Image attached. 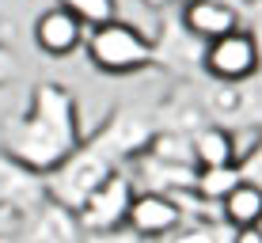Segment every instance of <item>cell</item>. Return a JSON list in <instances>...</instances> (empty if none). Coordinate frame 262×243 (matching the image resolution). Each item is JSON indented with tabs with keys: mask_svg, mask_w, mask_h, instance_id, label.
Instances as JSON below:
<instances>
[{
	"mask_svg": "<svg viewBox=\"0 0 262 243\" xmlns=\"http://www.w3.org/2000/svg\"><path fill=\"white\" fill-rule=\"evenodd\" d=\"M84 145L80 125V103L61 80H42L31 87V99L19 114H8L0 125V148L15 156L23 167L50 175L61 160Z\"/></svg>",
	"mask_w": 262,
	"mask_h": 243,
	"instance_id": "6da1fadb",
	"label": "cell"
},
{
	"mask_svg": "<svg viewBox=\"0 0 262 243\" xmlns=\"http://www.w3.org/2000/svg\"><path fill=\"white\" fill-rule=\"evenodd\" d=\"M88 61L106 76H129L156 65V38L144 34L129 19H111L103 27H92L84 42Z\"/></svg>",
	"mask_w": 262,
	"mask_h": 243,
	"instance_id": "7a4b0ae2",
	"label": "cell"
},
{
	"mask_svg": "<svg viewBox=\"0 0 262 243\" xmlns=\"http://www.w3.org/2000/svg\"><path fill=\"white\" fill-rule=\"evenodd\" d=\"M114 171H118V164H114L92 137H84V145L72 152L69 160H61V164L46 175V197L76 213Z\"/></svg>",
	"mask_w": 262,
	"mask_h": 243,
	"instance_id": "3957f363",
	"label": "cell"
},
{
	"mask_svg": "<svg viewBox=\"0 0 262 243\" xmlns=\"http://www.w3.org/2000/svg\"><path fill=\"white\" fill-rule=\"evenodd\" d=\"M258 65H262V50L247 27L202 46V73L213 84H247L258 73Z\"/></svg>",
	"mask_w": 262,
	"mask_h": 243,
	"instance_id": "277c9868",
	"label": "cell"
},
{
	"mask_svg": "<svg viewBox=\"0 0 262 243\" xmlns=\"http://www.w3.org/2000/svg\"><path fill=\"white\" fill-rule=\"evenodd\" d=\"M133 197H137V186H133L129 171L118 167V171H114V175L106 179V183L76 209L80 232H84V236H103V232L125 228V217H129Z\"/></svg>",
	"mask_w": 262,
	"mask_h": 243,
	"instance_id": "5b68a950",
	"label": "cell"
},
{
	"mask_svg": "<svg viewBox=\"0 0 262 243\" xmlns=\"http://www.w3.org/2000/svg\"><path fill=\"white\" fill-rule=\"evenodd\" d=\"M4 243H84V232H80L76 213L46 197L38 209L15 217Z\"/></svg>",
	"mask_w": 262,
	"mask_h": 243,
	"instance_id": "8992f818",
	"label": "cell"
},
{
	"mask_svg": "<svg viewBox=\"0 0 262 243\" xmlns=\"http://www.w3.org/2000/svg\"><path fill=\"white\" fill-rule=\"evenodd\" d=\"M183 202L175 194H156V190H137L129 205V217H125V228L133 232L141 243H156L167 239L183 228Z\"/></svg>",
	"mask_w": 262,
	"mask_h": 243,
	"instance_id": "52a82bcc",
	"label": "cell"
},
{
	"mask_svg": "<svg viewBox=\"0 0 262 243\" xmlns=\"http://www.w3.org/2000/svg\"><path fill=\"white\" fill-rule=\"evenodd\" d=\"M179 27L198 42V46H209V42L224 38V34L239 31L243 15L232 0H183V12H179Z\"/></svg>",
	"mask_w": 262,
	"mask_h": 243,
	"instance_id": "ba28073f",
	"label": "cell"
},
{
	"mask_svg": "<svg viewBox=\"0 0 262 243\" xmlns=\"http://www.w3.org/2000/svg\"><path fill=\"white\" fill-rule=\"evenodd\" d=\"M84 42H88V27L72 12H65L61 4L38 12V19H34V46H38V53H46L50 61H65L72 53H80Z\"/></svg>",
	"mask_w": 262,
	"mask_h": 243,
	"instance_id": "9c48e42d",
	"label": "cell"
},
{
	"mask_svg": "<svg viewBox=\"0 0 262 243\" xmlns=\"http://www.w3.org/2000/svg\"><path fill=\"white\" fill-rule=\"evenodd\" d=\"M42 202H46V179L0 148V209L23 217V213L38 209Z\"/></svg>",
	"mask_w": 262,
	"mask_h": 243,
	"instance_id": "30bf717a",
	"label": "cell"
},
{
	"mask_svg": "<svg viewBox=\"0 0 262 243\" xmlns=\"http://www.w3.org/2000/svg\"><path fill=\"white\" fill-rule=\"evenodd\" d=\"M190 148H194V164L198 171H213V167H239L236 160V133L228 125H202L190 133Z\"/></svg>",
	"mask_w": 262,
	"mask_h": 243,
	"instance_id": "8fae6325",
	"label": "cell"
},
{
	"mask_svg": "<svg viewBox=\"0 0 262 243\" xmlns=\"http://www.w3.org/2000/svg\"><path fill=\"white\" fill-rule=\"evenodd\" d=\"M221 217L228 228H251V224H262V186L251 183V179H239L228 190V197L221 202Z\"/></svg>",
	"mask_w": 262,
	"mask_h": 243,
	"instance_id": "7c38bea8",
	"label": "cell"
},
{
	"mask_svg": "<svg viewBox=\"0 0 262 243\" xmlns=\"http://www.w3.org/2000/svg\"><path fill=\"white\" fill-rule=\"evenodd\" d=\"M239 167H213V171H198V183H194V197H202V202H213L221 205L228 190L239 183Z\"/></svg>",
	"mask_w": 262,
	"mask_h": 243,
	"instance_id": "4fadbf2b",
	"label": "cell"
},
{
	"mask_svg": "<svg viewBox=\"0 0 262 243\" xmlns=\"http://www.w3.org/2000/svg\"><path fill=\"white\" fill-rule=\"evenodd\" d=\"M65 12H72L80 23L92 31V27H103L111 19H118V0H57Z\"/></svg>",
	"mask_w": 262,
	"mask_h": 243,
	"instance_id": "5bb4252c",
	"label": "cell"
},
{
	"mask_svg": "<svg viewBox=\"0 0 262 243\" xmlns=\"http://www.w3.org/2000/svg\"><path fill=\"white\" fill-rule=\"evenodd\" d=\"M15 73H19V65H15V57H12V50L0 42V87L4 84H12L15 80Z\"/></svg>",
	"mask_w": 262,
	"mask_h": 243,
	"instance_id": "9a60e30c",
	"label": "cell"
},
{
	"mask_svg": "<svg viewBox=\"0 0 262 243\" xmlns=\"http://www.w3.org/2000/svg\"><path fill=\"white\" fill-rule=\"evenodd\" d=\"M84 243H141L129 228H118V232H103V236H84Z\"/></svg>",
	"mask_w": 262,
	"mask_h": 243,
	"instance_id": "2e32d148",
	"label": "cell"
},
{
	"mask_svg": "<svg viewBox=\"0 0 262 243\" xmlns=\"http://www.w3.org/2000/svg\"><path fill=\"white\" fill-rule=\"evenodd\" d=\"M232 243H262V224H251V228H232Z\"/></svg>",
	"mask_w": 262,
	"mask_h": 243,
	"instance_id": "e0dca14e",
	"label": "cell"
},
{
	"mask_svg": "<svg viewBox=\"0 0 262 243\" xmlns=\"http://www.w3.org/2000/svg\"><path fill=\"white\" fill-rule=\"evenodd\" d=\"M175 243H213L209 232H186V236H179Z\"/></svg>",
	"mask_w": 262,
	"mask_h": 243,
	"instance_id": "ac0fdd59",
	"label": "cell"
},
{
	"mask_svg": "<svg viewBox=\"0 0 262 243\" xmlns=\"http://www.w3.org/2000/svg\"><path fill=\"white\" fill-rule=\"evenodd\" d=\"M12 224H15V217L0 209V243H4V236H8V232H12Z\"/></svg>",
	"mask_w": 262,
	"mask_h": 243,
	"instance_id": "d6986e66",
	"label": "cell"
},
{
	"mask_svg": "<svg viewBox=\"0 0 262 243\" xmlns=\"http://www.w3.org/2000/svg\"><path fill=\"white\" fill-rule=\"evenodd\" d=\"M141 4H148V8H160V4H164V0H141Z\"/></svg>",
	"mask_w": 262,
	"mask_h": 243,
	"instance_id": "ffe728a7",
	"label": "cell"
}]
</instances>
